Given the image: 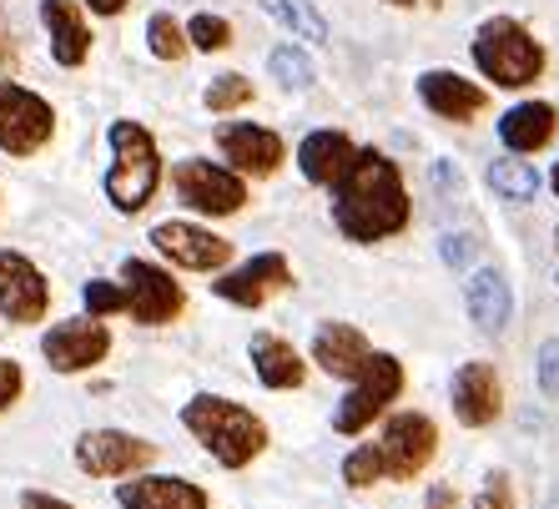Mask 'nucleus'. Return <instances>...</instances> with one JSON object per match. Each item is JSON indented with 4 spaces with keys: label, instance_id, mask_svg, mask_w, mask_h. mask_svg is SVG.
Returning <instances> with one entry per match:
<instances>
[{
    "label": "nucleus",
    "instance_id": "nucleus-9",
    "mask_svg": "<svg viewBox=\"0 0 559 509\" xmlns=\"http://www.w3.org/2000/svg\"><path fill=\"white\" fill-rule=\"evenodd\" d=\"M156 464V445L127 429H86L76 439V470L92 480H131Z\"/></svg>",
    "mask_w": 559,
    "mask_h": 509
},
{
    "label": "nucleus",
    "instance_id": "nucleus-38",
    "mask_svg": "<svg viewBox=\"0 0 559 509\" xmlns=\"http://www.w3.org/2000/svg\"><path fill=\"white\" fill-rule=\"evenodd\" d=\"M433 177H439L443 192H449V187H454V192H464V177H459V167H449V162H439V167H433Z\"/></svg>",
    "mask_w": 559,
    "mask_h": 509
},
{
    "label": "nucleus",
    "instance_id": "nucleus-15",
    "mask_svg": "<svg viewBox=\"0 0 559 509\" xmlns=\"http://www.w3.org/2000/svg\"><path fill=\"white\" fill-rule=\"evenodd\" d=\"M449 404H454V418L464 424V429L495 424V418L504 414V383H499L495 364L468 358V364L454 374V383H449Z\"/></svg>",
    "mask_w": 559,
    "mask_h": 509
},
{
    "label": "nucleus",
    "instance_id": "nucleus-4",
    "mask_svg": "<svg viewBox=\"0 0 559 509\" xmlns=\"http://www.w3.org/2000/svg\"><path fill=\"white\" fill-rule=\"evenodd\" d=\"M162 187V157L142 121H111V171H106V197L117 212H142Z\"/></svg>",
    "mask_w": 559,
    "mask_h": 509
},
{
    "label": "nucleus",
    "instance_id": "nucleus-30",
    "mask_svg": "<svg viewBox=\"0 0 559 509\" xmlns=\"http://www.w3.org/2000/svg\"><path fill=\"white\" fill-rule=\"evenodd\" d=\"M81 303H86V313L92 318L127 313V287H121V277L117 283H111V277H92V283L81 287Z\"/></svg>",
    "mask_w": 559,
    "mask_h": 509
},
{
    "label": "nucleus",
    "instance_id": "nucleus-27",
    "mask_svg": "<svg viewBox=\"0 0 559 509\" xmlns=\"http://www.w3.org/2000/svg\"><path fill=\"white\" fill-rule=\"evenodd\" d=\"M267 71H273L277 86H287V92H308L312 81H318V66H312V56L302 51V46H277L273 56H267Z\"/></svg>",
    "mask_w": 559,
    "mask_h": 509
},
{
    "label": "nucleus",
    "instance_id": "nucleus-32",
    "mask_svg": "<svg viewBox=\"0 0 559 509\" xmlns=\"http://www.w3.org/2000/svg\"><path fill=\"white\" fill-rule=\"evenodd\" d=\"M187 40H192V51H227L233 46V26L222 21V15H192V26H187Z\"/></svg>",
    "mask_w": 559,
    "mask_h": 509
},
{
    "label": "nucleus",
    "instance_id": "nucleus-28",
    "mask_svg": "<svg viewBox=\"0 0 559 509\" xmlns=\"http://www.w3.org/2000/svg\"><path fill=\"white\" fill-rule=\"evenodd\" d=\"M146 40H152V56H156V61H182V56L192 51L187 31L177 26L167 11H156L152 21H146Z\"/></svg>",
    "mask_w": 559,
    "mask_h": 509
},
{
    "label": "nucleus",
    "instance_id": "nucleus-14",
    "mask_svg": "<svg viewBox=\"0 0 559 509\" xmlns=\"http://www.w3.org/2000/svg\"><path fill=\"white\" fill-rule=\"evenodd\" d=\"M217 146H222V162L233 171H242V177H273L287 157L283 137L258 127V121H227V127H217Z\"/></svg>",
    "mask_w": 559,
    "mask_h": 509
},
{
    "label": "nucleus",
    "instance_id": "nucleus-7",
    "mask_svg": "<svg viewBox=\"0 0 559 509\" xmlns=\"http://www.w3.org/2000/svg\"><path fill=\"white\" fill-rule=\"evenodd\" d=\"M56 111L46 96H36L21 81H0V152L5 157H36L51 142Z\"/></svg>",
    "mask_w": 559,
    "mask_h": 509
},
{
    "label": "nucleus",
    "instance_id": "nucleus-23",
    "mask_svg": "<svg viewBox=\"0 0 559 509\" xmlns=\"http://www.w3.org/2000/svg\"><path fill=\"white\" fill-rule=\"evenodd\" d=\"M248 353H252V368H258V379L267 383V389H302V379H308V364H302V353L293 348L287 339H277V333H252Z\"/></svg>",
    "mask_w": 559,
    "mask_h": 509
},
{
    "label": "nucleus",
    "instance_id": "nucleus-17",
    "mask_svg": "<svg viewBox=\"0 0 559 509\" xmlns=\"http://www.w3.org/2000/svg\"><path fill=\"white\" fill-rule=\"evenodd\" d=\"M121 509H207V489L177 474H131L127 484H117Z\"/></svg>",
    "mask_w": 559,
    "mask_h": 509
},
{
    "label": "nucleus",
    "instance_id": "nucleus-10",
    "mask_svg": "<svg viewBox=\"0 0 559 509\" xmlns=\"http://www.w3.org/2000/svg\"><path fill=\"white\" fill-rule=\"evenodd\" d=\"M378 449H383V470H389V480L408 484V480H418V474L429 470L433 454H439V424H433L429 414L404 409V414H393L389 424H383Z\"/></svg>",
    "mask_w": 559,
    "mask_h": 509
},
{
    "label": "nucleus",
    "instance_id": "nucleus-11",
    "mask_svg": "<svg viewBox=\"0 0 559 509\" xmlns=\"http://www.w3.org/2000/svg\"><path fill=\"white\" fill-rule=\"evenodd\" d=\"M106 353H111V333H106L102 318H66V323L46 328V339H40V358L56 374H86Z\"/></svg>",
    "mask_w": 559,
    "mask_h": 509
},
{
    "label": "nucleus",
    "instance_id": "nucleus-29",
    "mask_svg": "<svg viewBox=\"0 0 559 509\" xmlns=\"http://www.w3.org/2000/svg\"><path fill=\"white\" fill-rule=\"evenodd\" d=\"M378 480H389V470H383V449L378 445H358L348 459H343V484H348V489H373Z\"/></svg>",
    "mask_w": 559,
    "mask_h": 509
},
{
    "label": "nucleus",
    "instance_id": "nucleus-42",
    "mask_svg": "<svg viewBox=\"0 0 559 509\" xmlns=\"http://www.w3.org/2000/svg\"><path fill=\"white\" fill-rule=\"evenodd\" d=\"M389 5H418V0H389Z\"/></svg>",
    "mask_w": 559,
    "mask_h": 509
},
{
    "label": "nucleus",
    "instance_id": "nucleus-43",
    "mask_svg": "<svg viewBox=\"0 0 559 509\" xmlns=\"http://www.w3.org/2000/svg\"><path fill=\"white\" fill-rule=\"evenodd\" d=\"M555 242H559V233H555Z\"/></svg>",
    "mask_w": 559,
    "mask_h": 509
},
{
    "label": "nucleus",
    "instance_id": "nucleus-37",
    "mask_svg": "<svg viewBox=\"0 0 559 509\" xmlns=\"http://www.w3.org/2000/svg\"><path fill=\"white\" fill-rule=\"evenodd\" d=\"M21 509H76V505L61 495H46V489H26V495H21Z\"/></svg>",
    "mask_w": 559,
    "mask_h": 509
},
{
    "label": "nucleus",
    "instance_id": "nucleus-20",
    "mask_svg": "<svg viewBox=\"0 0 559 509\" xmlns=\"http://www.w3.org/2000/svg\"><path fill=\"white\" fill-rule=\"evenodd\" d=\"M40 26L51 31L56 66H81L92 56V26H86L81 0H40Z\"/></svg>",
    "mask_w": 559,
    "mask_h": 509
},
{
    "label": "nucleus",
    "instance_id": "nucleus-13",
    "mask_svg": "<svg viewBox=\"0 0 559 509\" xmlns=\"http://www.w3.org/2000/svg\"><path fill=\"white\" fill-rule=\"evenodd\" d=\"M152 248L162 258H171L187 273H222L233 262V242L197 223H156L152 227Z\"/></svg>",
    "mask_w": 559,
    "mask_h": 509
},
{
    "label": "nucleus",
    "instance_id": "nucleus-24",
    "mask_svg": "<svg viewBox=\"0 0 559 509\" xmlns=\"http://www.w3.org/2000/svg\"><path fill=\"white\" fill-rule=\"evenodd\" d=\"M464 303H468V318L484 328V333H499L514 313V293H509L504 273L499 268H479V273L464 283Z\"/></svg>",
    "mask_w": 559,
    "mask_h": 509
},
{
    "label": "nucleus",
    "instance_id": "nucleus-19",
    "mask_svg": "<svg viewBox=\"0 0 559 509\" xmlns=\"http://www.w3.org/2000/svg\"><path fill=\"white\" fill-rule=\"evenodd\" d=\"M418 96L443 121H474L489 106V92H484L479 81L459 76V71H424L418 76Z\"/></svg>",
    "mask_w": 559,
    "mask_h": 509
},
{
    "label": "nucleus",
    "instance_id": "nucleus-36",
    "mask_svg": "<svg viewBox=\"0 0 559 509\" xmlns=\"http://www.w3.org/2000/svg\"><path fill=\"white\" fill-rule=\"evenodd\" d=\"M443 262H449V268H464V262L468 258H474V252H479V242H474V237H468V233H449V237H443Z\"/></svg>",
    "mask_w": 559,
    "mask_h": 509
},
{
    "label": "nucleus",
    "instance_id": "nucleus-18",
    "mask_svg": "<svg viewBox=\"0 0 559 509\" xmlns=\"http://www.w3.org/2000/svg\"><path fill=\"white\" fill-rule=\"evenodd\" d=\"M368 358H373V343H368L353 323H323L312 333V364L323 368L328 379L353 383L368 368Z\"/></svg>",
    "mask_w": 559,
    "mask_h": 509
},
{
    "label": "nucleus",
    "instance_id": "nucleus-35",
    "mask_svg": "<svg viewBox=\"0 0 559 509\" xmlns=\"http://www.w3.org/2000/svg\"><path fill=\"white\" fill-rule=\"evenodd\" d=\"M539 389H545L549 399H559V339L539 343Z\"/></svg>",
    "mask_w": 559,
    "mask_h": 509
},
{
    "label": "nucleus",
    "instance_id": "nucleus-8",
    "mask_svg": "<svg viewBox=\"0 0 559 509\" xmlns=\"http://www.w3.org/2000/svg\"><path fill=\"white\" fill-rule=\"evenodd\" d=\"M121 287H127V313L136 318L142 328H162V323H177L187 308V293L182 283L156 268L146 258H127L121 262Z\"/></svg>",
    "mask_w": 559,
    "mask_h": 509
},
{
    "label": "nucleus",
    "instance_id": "nucleus-25",
    "mask_svg": "<svg viewBox=\"0 0 559 509\" xmlns=\"http://www.w3.org/2000/svg\"><path fill=\"white\" fill-rule=\"evenodd\" d=\"M489 187H495L504 202H534V192H539V171H534L530 162H520V152H509V157L489 162Z\"/></svg>",
    "mask_w": 559,
    "mask_h": 509
},
{
    "label": "nucleus",
    "instance_id": "nucleus-2",
    "mask_svg": "<svg viewBox=\"0 0 559 509\" xmlns=\"http://www.w3.org/2000/svg\"><path fill=\"white\" fill-rule=\"evenodd\" d=\"M182 429L217 459L222 470H248L252 459L267 449V424H262L248 404L222 399V393H197V399H187Z\"/></svg>",
    "mask_w": 559,
    "mask_h": 509
},
{
    "label": "nucleus",
    "instance_id": "nucleus-34",
    "mask_svg": "<svg viewBox=\"0 0 559 509\" xmlns=\"http://www.w3.org/2000/svg\"><path fill=\"white\" fill-rule=\"evenodd\" d=\"M21 393H26V374H21V364H15V358H0V414H5Z\"/></svg>",
    "mask_w": 559,
    "mask_h": 509
},
{
    "label": "nucleus",
    "instance_id": "nucleus-26",
    "mask_svg": "<svg viewBox=\"0 0 559 509\" xmlns=\"http://www.w3.org/2000/svg\"><path fill=\"white\" fill-rule=\"evenodd\" d=\"M258 5L273 15L283 31H293V40H328V21L318 15L312 0H258Z\"/></svg>",
    "mask_w": 559,
    "mask_h": 509
},
{
    "label": "nucleus",
    "instance_id": "nucleus-5",
    "mask_svg": "<svg viewBox=\"0 0 559 509\" xmlns=\"http://www.w3.org/2000/svg\"><path fill=\"white\" fill-rule=\"evenodd\" d=\"M399 393H404V364H399L393 353H378L373 348L368 368L348 383L343 404L333 409V429H338V434H364L373 418H383L393 404H399Z\"/></svg>",
    "mask_w": 559,
    "mask_h": 509
},
{
    "label": "nucleus",
    "instance_id": "nucleus-21",
    "mask_svg": "<svg viewBox=\"0 0 559 509\" xmlns=\"http://www.w3.org/2000/svg\"><path fill=\"white\" fill-rule=\"evenodd\" d=\"M353 157H358V146L348 142V131H333V127L308 131L298 142V167L312 187H333L353 167Z\"/></svg>",
    "mask_w": 559,
    "mask_h": 509
},
{
    "label": "nucleus",
    "instance_id": "nucleus-12",
    "mask_svg": "<svg viewBox=\"0 0 559 509\" xmlns=\"http://www.w3.org/2000/svg\"><path fill=\"white\" fill-rule=\"evenodd\" d=\"M46 308H51V283H46V273H40L26 252L0 248V313H5V323H21V328L40 323Z\"/></svg>",
    "mask_w": 559,
    "mask_h": 509
},
{
    "label": "nucleus",
    "instance_id": "nucleus-40",
    "mask_svg": "<svg viewBox=\"0 0 559 509\" xmlns=\"http://www.w3.org/2000/svg\"><path fill=\"white\" fill-rule=\"evenodd\" d=\"M81 5H92L96 15H121L127 11V0H81Z\"/></svg>",
    "mask_w": 559,
    "mask_h": 509
},
{
    "label": "nucleus",
    "instance_id": "nucleus-1",
    "mask_svg": "<svg viewBox=\"0 0 559 509\" xmlns=\"http://www.w3.org/2000/svg\"><path fill=\"white\" fill-rule=\"evenodd\" d=\"M408 192L404 171L393 167L383 152H358L353 167L333 182V223L348 242H383L408 227Z\"/></svg>",
    "mask_w": 559,
    "mask_h": 509
},
{
    "label": "nucleus",
    "instance_id": "nucleus-33",
    "mask_svg": "<svg viewBox=\"0 0 559 509\" xmlns=\"http://www.w3.org/2000/svg\"><path fill=\"white\" fill-rule=\"evenodd\" d=\"M474 509H514V480H509V474H489L479 499H474Z\"/></svg>",
    "mask_w": 559,
    "mask_h": 509
},
{
    "label": "nucleus",
    "instance_id": "nucleus-16",
    "mask_svg": "<svg viewBox=\"0 0 559 509\" xmlns=\"http://www.w3.org/2000/svg\"><path fill=\"white\" fill-rule=\"evenodd\" d=\"M283 287H293V262H287L283 252H258V258H248L242 268L222 273L217 283H212V293L237 303V308H262V303L273 298V293H283Z\"/></svg>",
    "mask_w": 559,
    "mask_h": 509
},
{
    "label": "nucleus",
    "instance_id": "nucleus-3",
    "mask_svg": "<svg viewBox=\"0 0 559 509\" xmlns=\"http://www.w3.org/2000/svg\"><path fill=\"white\" fill-rule=\"evenodd\" d=\"M474 66L484 81H495L504 92H520L545 76V46L514 21V15H495L474 31Z\"/></svg>",
    "mask_w": 559,
    "mask_h": 509
},
{
    "label": "nucleus",
    "instance_id": "nucleus-39",
    "mask_svg": "<svg viewBox=\"0 0 559 509\" xmlns=\"http://www.w3.org/2000/svg\"><path fill=\"white\" fill-rule=\"evenodd\" d=\"M429 509H459V495L449 489V484H439V489L429 495Z\"/></svg>",
    "mask_w": 559,
    "mask_h": 509
},
{
    "label": "nucleus",
    "instance_id": "nucleus-41",
    "mask_svg": "<svg viewBox=\"0 0 559 509\" xmlns=\"http://www.w3.org/2000/svg\"><path fill=\"white\" fill-rule=\"evenodd\" d=\"M549 187H555V197H559V162H555V171H549Z\"/></svg>",
    "mask_w": 559,
    "mask_h": 509
},
{
    "label": "nucleus",
    "instance_id": "nucleus-22",
    "mask_svg": "<svg viewBox=\"0 0 559 509\" xmlns=\"http://www.w3.org/2000/svg\"><path fill=\"white\" fill-rule=\"evenodd\" d=\"M555 131H559V111L549 102H520L499 117V142H504L509 152H520V157L545 152V146L555 142Z\"/></svg>",
    "mask_w": 559,
    "mask_h": 509
},
{
    "label": "nucleus",
    "instance_id": "nucleus-6",
    "mask_svg": "<svg viewBox=\"0 0 559 509\" xmlns=\"http://www.w3.org/2000/svg\"><path fill=\"white\" fill-rule=\"evenodd\" d=\"M171 187L192 212L202 217H233L248 202V177L233 167H217L207 157H182L171 167Z\"/></svg>",
    "mask_w": 559,
    "mask_h": 509
},
{
    "label": "nucleus",
    "instance_id": "nucleus-31",
    "mask_svg": "<svg viewBox=\"0 0 559 509\" xmlns=\"http://www.w3.org/2000/svg\"><path fill=\"white\" fill-rule=\"evenodd\" d=\"M207 111H237V106H248L252 102V81L248 76H237V71H227V76H217L207 86Z\"/></svg>",
    "mask_w": 559,
    "mask_h": 509
}]
</instances>
